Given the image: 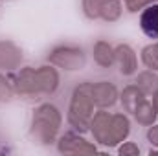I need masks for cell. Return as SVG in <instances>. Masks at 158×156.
<instances>
[{
	"label": "cell",
	"mask_w": 158,
	"mask_h": 156,
	"mask_svg": "<svg viewBox=\"0 0 158 156\" xmlns=\"http://www.w3.org/2000/svg\"><path fill=\"white\" fill-rule=\"evenodd\" d=\"M90 96L92 101L98 109H109L112 105H116L119 99V92L114 83L110 81H99V83H92L90 86Z\"/></svg>",
	"instance_id": "5b68a950"
},
{
	"label": "cell",
	"mask_w": 158,
	"mask_h": 156,
	"mask_svg": "<svg viewBox=\"0 0 158 156\" xmlns=\"http://www.w3.org/2000/svg\"><path fill=\"white\" fill-rule=\"evenodd\" d=\"M11 84H13L15 92L22 94V96H37V94H39L35 68H31V66L22 68L15 77L11 79Z\"/></svg>",
	"instance_id": "52a82bcc"
},
{
	"label": "cell",
	"mask_w": 158,
	"mask_h": 156,
	"mask_svg": "<svg viewBox=\"0 0 158 156\" xmlns=\"http://www.w3.org/2000/svg\"><path fill=\"white\" fill-rule=\"evenodd\" d=\"M142 63L149 70H158V42L149 44L142 50Z\"/></svg>",
	"instance_id": "ac0fdd59"
},
{
	"label": "cell",
	"mask_w": 158,
	"mask_h": 156,
	"mask_svg": "<svg viewBox=\"0 0 158 156\" xmlns=\"http://www.w3.org/2000/svg\"><path fill=\"white\" fill-rule=\"evenodd\" d=\"M143 99H145V94H143L136 84H129V86H125V88H123V92L119 94L121 107H123V110H125V112H129V114H132V112H134V109H136Z\"/></svg>",
	"instance_id": "5bb4252c"
},
{
	"label": "cell",
	"mask_w": 158,
	"mask_h": 156,
	"mask_svg": "<svg viewBox=\"0 0 158 156\" xmlns=\"http://www.w3.org/2000/svg\"><path fill=\"white\" fill-rule=\"evenodd\" d=\"M140 28L149 39H158V4H149L142 9Z\"/></svg>",
	"instance_id": "7c38bea8"
},
{
	"label": "cell",
	"mask_w": 158,
	"mask_h": 156,
	"mask_svg": "<svg viewBox=\"0 0 158 156\" xmlns=\"http://www.w3.org/2000/svg\"><path fill=\"white\" fill-rule=\"evenodd\" d=\"M118 154L119 156H140V147L134 142H127V143L118 147Z\"/></svg>",
	"instance_id": "44dd1931"
},
{
	"label": "cell",
	"mask_w": 158,
	"mask_h": 156,
	"mask_svg": "<svg viewBox=\"0 0 158 156\" xmlns=\"http://www.w3.org/2000/svg\"><path fill=\"white\" fill-rule=\"evenodd\" d=\"M13 94H15V88L11 84V79L0 74V101H11Z\"/></svg>",
	"instance_id": "ffe728a7"
},
{
	"label": "cell",
	"mask_w": 158,
	"mask_h": 156,
	"mask_svg": "<svg viewBox=\"0 0 158 156\" xmlns=\"http://www.w3.org/2000/svg\"><path fill=\"white\" fill-rule=\"evenodd\" d=\"M48 61H50V64H53L57 68H63V70H68V72H76V70H83L85 68L86 55L77 46L64 44V46L53 48L50 51V55H48Z\"/></svg>",
	"instance_id": "3957f363"
},
{
	"label": "cell",
	"mask_w": 158,
	"mask_h": 156,
	"mask_svg": "<svg viewBox=\"0 0 158 156\" xmlns=\"http://www.w3.org/2000/svg\"><path fill=\"white\" fill-rule=\"evenodd\" d=\"M110 119H112V114H109V112H105V109H101L99 112H96L92 116V121H90V132H92L94 140L105 147H109Z\"/></svg>",
	"instance_id": "ba28073f"
},
{
	"label": "cell",
	"mask_w": 158,
	"mask_h": 156,
	"mask_svg": "<svg viewBox=\"0 0 158 156\" xmlns=\"http://www.w3.org/2000/svg\"><path fill=\"white\" fill-rule=\"evenodd\" d=\"M22 63V50L9 42V40H0V68L2 70H17Z\"/></svg>",
	"instance_id": "9c48e42d"
},
{
	"label": "cell",
	"mask_w": 158,
	"mask_h": 156,
	"mask_svg": "<svg viewBox=\"0 0 158 156\" xmlns=\"http://www.w3.org/2000/svg\"><path fill=\"white\" fill-rule=\"evenodd\" d=\"M101 2H103V0H83L81 6H83V13H85V17L90 18V20L99 18V7H101Z\"/></svg>",
	"instance_id": "d6986e66"
},
{
	"label": "cell",
	"mask_w": 158,
	"mask_h": 156,
	"mask_svg": "<svg viewBox=\"0 0 158 156\" xmlns=\"http://www.w3.org/2000/svg\"><path fill=\"white\" fill-rule=\"evenodd\" d=\"M147 140H149V143L153 145V147H156L158 149V125H149V130H147ZM151 153H153V149H151Z\"/></svg>",
	"instance_id": "603a6c76"
},
{
	"label": "cell",
	"mask_w": 158,
	"mask_h": 156,
	"mask_svg": "<svg viewBox=\"0 0 158 156\" xmlns=\"http://www.w3.org/2000/svg\"><path fill=\"white\" fill-rule=\"evenodd\" d=\"M155 0H129V2H125L127 4V11L129 13H138V11H142L143 7H147L149 4H153Z\"/></svg>",
	"instance_id": "7402d4cb"
},
{
	"label": "cell",
	"mask_w": 158,
	"mask_h": 156,
	"mask_svg": "<svg viewBox=\"0 0 158 156\" xmlns=\"http://www.w3.org/2000/svg\"><path fill=\"white\" fill-rule=\"evenodd\" d=\"M132 116H134V119L140 123V125H143V127H149V125H153L155 121H156L158 117V112L156 109H155V105L145 97L136 109H134V112H132Z\"/></svg>",
	"instance_id": "9a60e30c"
},
{
	"label": "cell",
	"mask_w": 158,
	"mask_h": 156,
	"mask_svg": "<svg viewBox=\"0 0 158 156\" xmlns=\"http://www.w3.org/2000/svg\"><path fill=\"white\" fill-rule=\"evenodd\" d=\"M35 76H37V88H39V94H53L57 88H59V72L53 68V66H40L35 70Z\"/></svg>",
	"instance_id": "8fae6325"
},
{
	"label": "cell",
	"mask_w": 158,
	"mask_h": 156,
	"mask_svg": "<svg viewBox=\"0 0 158 156\" xmlns=\"http://www.w3.org/2000/svg\"><path fill=\"white\" fill-rule=\"evenodd\" d=\"M153 105H155V109H156V112H158V90L153 94Z\"/></svg>",
	"instance_id": "cb8c5ba5"
},
{
	"label": "cell",
	"mask_w": 158,
	"mask_h": 156,
	"mask_svg": "<svg viewBox=\"0 0 158 156\" xmlns=\"http://www.w3.org/2000/svg\"><path fill=\"white\" fill-rule=\"evenodd\" d=\"M123 2H129V0H123Z\"/></svg>",
	"instance_id": "d4e9b609"
},
{
	"label": "cell",
	"mask_w": 158,
	"mask_h": 156,
	"mask_svg": "<svg viewBox=\"0 0 158 156\" xmlns=\"http://www.w3.org/2000/svg\"><path fill=\"white\" fill-rule=\"evenodd\" d=\"M121 2L119 0H103L101 7H99V18H103L105 22H116L121 17Z\"/></svg>",
	"instance_id": "e0dca14e"
},
{
	"label": "cell",
	"mask_w": 158,
	"mask_h": 156,
	"mask_svg": "<svg viewBox=\"0 0 158 156\" xmlns=\"http://www.w3.org/2000/svg\"><path fill=\"white\" fill-rule=\"evenodd\" d=\"M63 125V116L59 112V109L55 105L50 103H42L33 110V117H31V136L42 143H53L57 140V134L61 130Z\"/></svg>",
	"instance_id": "6da1fadb"
},
{
	"label": "cell",
	"mask_w": 158,
	"mask_h": 156,
	"mask_svg": "<svg viewBox=\"0 0 158 156\" xmlns=\"http://www.w3.org/2000/svg\"><path fill=\"white\" fill-rule=\"evenodd\" d=\"M153 153H158V151H153Z\"/></svg>",
	"instance_id": "484cf974"
},
{
	"label": "cell",
	"mask_w": 158,
	"mask_h": 156,
	"mask_svg": "<svg viewBox=\"0 0 158 156\" xmlns=\"http://www.w3.org/2000/svg\"><path fill=\"white\" fill-rule=\"evenodd\" d=\"M92 83H81L74 88L70 107H68V123L77 132L90 130V121L94 116V101L90 96Z\"/></svg>",
	"instance_id": "7a4b0ae2"
},
{
	"label": "cell",
	"mask_w": 158,
	"mask_h": 156,
	"mask_svg": "<svg viewBox=\"0 0 158 156\" xmlns=\"http://www.w3.org/2000/svg\"><path fill=\"white\" fill-rule=\"evenodd\" d=\"M114 55H116V64L121 76L129 77L138 72V57H136V51L129 44H118L114 48Z\"/></svg>",
	"instance_id": "8992f818"
},
{
	"label": "cell",
	"mask_w": 158,
	"mask_h": 156,
	"mask_svg": "<svg viewBox=\"0 0 158 156\" xmlns=\"http://www.w3.org/2000/svg\"><path fill=\"white\" fill-rule=\"evenodd\" d=\"M134 84L145 94V96H149V94H155L158 90V74L156 70H143V72H140L138 74V77L134 81Z\"/></svg>",
	"instance_id": "2e32d148"
},
{
	"label": "cell",
	"mask_w": 158,
	"mask_h": 156,
	"mask_svg": "<svg viewBox=\"0 0 158 156\" xmlns=\"http://www.w3.org/2000/svg\"><path fill=\"white\" fill-rule=\"evenodd\" d=\"M57 149L63 154H96L98 149L76 132H66L57 140Z\"/></svg>",
	"instance_id": "277c9868"
},
{
	"label": "cell",
	"mask_w": 158,
	"mask_h": 156,
	"mask_svg": "<svg viewBox=\"0 0 158 156\" xmlns=\"http://www.w3.org/2000/svg\"><path fill=\"white\" fill-rule=\"evenodd\" d=\"M92 55H94L96 64H99L101 68H110L116 63L114 46H110L107 40H98L92 48Z\"/></svg>",
	"instance_id": "4fadbf2b"
},
{
	"label": "cell",
	"mask_w": 158,
	"mask_h": 156,
	"mask_svg": "<svg viewBox=\"0 0 158 156\" xmlns=\"http://www.w3.org/2000/svg\"><path fill=\"white\" fill-rule=\"evenodd\" d=\"M131 134V121L125 114H112L110 132H109V147H116L123 143Z\"/></svg>",
	"instance_id": "30bf717a"
}]
</instances>
